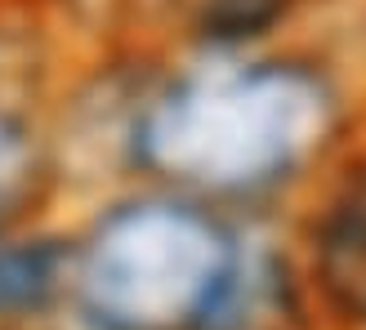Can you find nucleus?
<instances>
[{"mask_svg":"<svg viewBox=\"0 0 366 330\" xmlns=\"http://www.w3.org/2000/svg\"><path fill=\"white\" fill-rule=\"evenodd\" d=\"M362 125L357 71L313 36L246 54L166 49L130 130L125 183L286 224Z\"/></svg>","mask_w":366,"mask_h":330,"instance_id":"1","label":"nucleus"},{"mask_svg":"<svg viewBox=\"0 0 366 330\" xmlns=\"http://www.w3.org/2000/svg\"><path fill=\"white\" fill-rule=\"evenodd\" d=\"M259 219L157 183L67 201L71 299L63 330H201Z\"/></svg>","mask_w":366,"mask_h":330,"instance_id":"2","label":"nucleus"},{"mask_svg":"<svg viewBox=\"0 0 366 330\" xmlns=\"http://www.w3.org/2000/svg\"><path fill=\"white\" fill-rule=\"evenodd\" d=\"M286 236L326 330H366V125L286 214Z\"/></svg>","mask_w":366,"mask_h":330,"instance_id":"3","label":"nucleus"},{"mask_svg":"<svg viewBox=\"0 0 366 330\" xmlns=\"http://www.w3.org/2000/svg\"><path fill=\"white\" fill-rule=\"evenodd\" d=\"M201 330H326L286 224L259 219L224 299Z\"/></svg>","mask_w":366,"mask_h":330,"instance_id":"4","label":"nucleus"},{"mask_svg":"<svg viewBox=\"0 0 366 330\" xmlns=\"http://www.w3.org/2000/svg\"><path fill=\"white\" fill-rule=\"evenodd\" d=\"M71 299L67 206L0 224V330H63Z\"/></svg>","mask_w":366,"mask_h":330,"instance_id":"5","label":"nucleus"},{"mask_svg":"<svg viewBox=\"0 0 366 330\" xmlns=\"http://www.w3.org/2000/svg\"><path fill=\"white\" fill-rule=\"evenodd\" d=\"M317 0H166L161 45L174 54H246L300 41Z\"/></svg>","mask_w":366,"mask_h":330,"instance_id":"6","label":"nucleus"},{"mask_svg":"<svg viewBox=\"0 0 366 330\" xmlns=\"http://www.w3.org/2000/svg\"><path fill=\"white\" fill-rule=\"evenodd\" d=\"M71 201L49 134V99L0 89V224L54 214Z\"/></svg>","mask_w":366,"mask_h":330,"instance_id":"7","label":"nucleus"},{"mask_svg":"<svg viewBox=\"0 0 366 330\" xmlns=\"http://www.w3.org/2000/svg\"><path fill=\"white\" fill-rule=\"evenodd\" d=\"M161 5L166 0H45L71 54L107 45H161Z\"/></svg>","mask_w":366,"mask_h":330,"instance_id":"8","label":"nucleus"}]
</instances>
